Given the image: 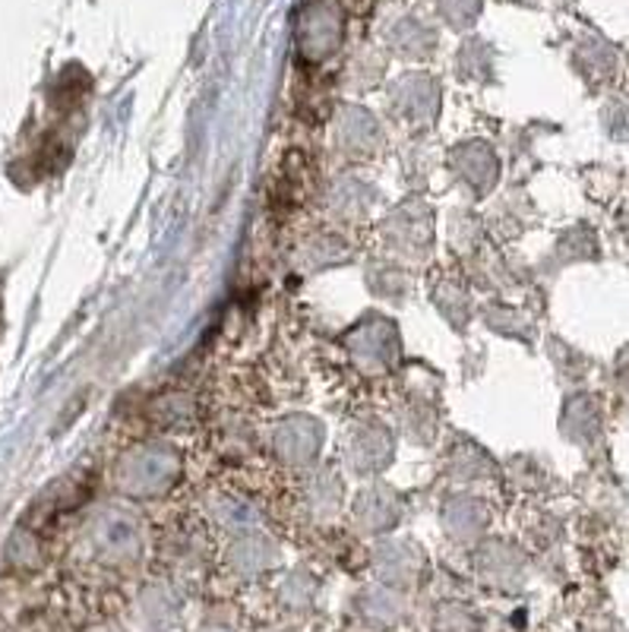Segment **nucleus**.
Masks as SVG:
<instances>
[{
    "label": "nucleus",
    "mask_w": 629,
    "mask_h": 632,
    "mask_svg": "<svg viewBox=\"0 0 629 632\" xmlns=\"http://www.w3.org/2000/svg\"><path fill=\"white\" fill-rule=\"evenodd\" d=\"M178 472L181 459L171 446H143L121 462L118 484L126 497H158L174 484Z\"/></svg>",
    "instance_id": "f257e3e1"
},
{
    "label": "nucleus",
    "mask_w": 629,
    "mask_h": 632,
    "mask_svg": "<svg viewBox=\"0 0 629 632\" xmlns=\"http://www.w3.org/2000/svg\"><path fill=\"white\" fill-rule=\"evenodd\" d=\"M89 540L101 560L108 563H133L143 554V532L140 522L121 506H108L98 512L89 525Z\"/></svg>",
    "instance_id": "f03ea898"
},
{
    "label": "nucleus",
    "mask_w": 629,
    "mask_h": 632,
    "mask_svg": "<svg viewBox=\"0 0 629 632\" xmlns=\"http://www.w3.org/2000/svg\"><path fill=\"white\" fill-rule=\"evenodd\" d=\"M342 38V16L339 7L329 0H316L304 16V32H301V48L311 61H319L336 51Z\"/></svg>",
    "instance_id": "7ed1b4c3"
},
{
    "label": "nucleus",
    "mask_w": 629,
    "mask_h": 632,
    "mask_svg": "<svg viewBox=\"0 0 629 632\" xmlns=\"http://www.w3.org/2000/svg\"><path fill=\"white\" fill-rule=\"evenodd\" d=\"M351 351L354 357L367 367V370H379L386 364H392V357L399 354V342H396V332L386 326V319H371L367 326H361L354 336H351Z\"/></svg>",
    "instance_id": "20e7f679"
},
{
    "label": "nucleus",
    "mask_w": 629,
    "mask_h": 632,
    "mask_svg": "<svg viewBox=\"0 0 629 632\" xmlns=\"http://www.w3.org/2000/svg\"><path fill=\"white\" fill-rule=\"evenodd\" d=\"M279 455H285L288 462H307L316 455V446H319V427L307 417H291L279 427Z\"/></svg>",
    "instance_id": "39448f33"
},
{
    "label": "nucleus",
    "mask_w": 629,
    "mask_h": 632,
    "mask_svg": "<svg viewBox=\"0 0 629 632\" xmlns=\"http://www.w3.org/2000/svg\"><path fill=\"white\" fill-rule=\"evenodd\" d=\"M477 569H481V579H487L494 588H516L522 579V557L504 544H494L481 554Z\"/></svg>",
    "instance_id": "423d86ee"
},
{
    "label": "nucleus",
    "mask_w": 629,
    "mask_h": 632,
    "mask_svg": "<svg viewBox=\"0 0 629 632\" xmlns=\"http://www.w3.org/2000/svg\"><path fill=\"white\" fill-rule=\"evenodd\" d=\"M358 607H361L364 623H371L374 630H392L406 617V600L399 598L392 588H371V592H364L361 600H358Z\"/></svg>",
    "instance_id": "0eeeda50"
},
{
    "label": "nucleus",
    "mask_w": 629,
    "mask_h": 632,
    "mask_svg": "<svg viewBox=\"0 0 629 632\" xmlns=\"http://www.w3.org/2000/svg\"><path fill=\"white\" fill-rule=\"evenodd\" d=\"M140 613L149 630H171L181 617V598L168 585H149L140 595Z\"/></svg>",
    "instance_id": "6e6552de"
},
{
    "label": "nucleus",
    "mask_w": 629,
    "mask_h": 632,
    "mask_svg": "<svg viewBox=\"0 0 629 632\" xmlns=\"http://www.w3.org/2000/svg\"><path fill=\"white\" fill-rule=\"evenodd\" d=\"M276 557H279V554H276V544L263 535L241 537V540L231 547V554H228L231 567L238 569L241 575H256V572H266V569L276 563Z\"/></svg>",
    "instance_id": "1a4fd4ad"
},
{
    "label": "nucleus",
    "mask_w": 629,
    "mask_h": 632,
    "mask_svg": "<svg viewBox=\"0 0 629 632\" xmlns=\"http://www.w3.org/2000/svg\"><path fill=\"white\" fill-rule=\"evenodd\" d=\"M348 459L358 472H377L389 459V437L379 427H361L351 440Z\"/></svg>",
    "instance_id": "9d476101"
},
{
    "label": "nucleus",
    "mask_w": 629,
    "mask_h": 632,
    "mask_svg": "<svg viewBox=\"0 0 629 632\" xmlns=\"http://www.w3.org/2000/svg\"><path fill=\"white\" fill-rule=\"evenodd\" d=\"M377 569L386 582L406 585V582H414V575L421 569V554L409 544H386V547H379Z\"/></svg>",
    "instance_id": "9b49d317"
},
{
    "label": "nucleus",
    "mask_w": 629,
    "mask_h": 632,
    "mask_svg": "<svg viewBox=\"0 0 629 632\" xmlns=\"http://www.w3.org/2000/svg\"><path fill=\"white\" fill-rule=\"evenodd\" d=\"M354 515L361 519V525H364L367 532H383V528H389V525L396 522L399 503H396V497H392L389 490H371V494H364V497L358 500Z\"/></svg>",
    "instance_id": "f8f14e48"
},
{
    "label": "nucleus",
    "mask_w": 629,
    "mask_h": 632,
    "mask_svg": "<svg viewBox=\"0 0 629 632\" xmlns=\"http://www.w3.org/2000/svg\"><path fill=\"white\" fill-rule=\"evenodd\" d=\"M443 519H446L449 535L459 537V540H472V537L481 535V528L487 522V512L481 509V503H474L472 497H459V500L446 506Z\"/></svg>",
    "instance_id": "ddd939ff"
},
{
    "label": "nucleus",
    "mask_w": 629,
    "mask_h": 632,
    "mask_svg": "<svg viewBox=\"0 0 629 632\" xmlns=\"http://www.w3.org/2000/svg\"><path fill=\"white\" fill-rule=\"evenodd\" d=\"M494 171H497V161L491 156V149H484L481 143H474L469 149L456 153V174H459L462 181H469L474 190L491 187Z\"/></svg>",
    "instance_id": "4468645a"
},
{
    "label": "nucleus",
    "mask_w": 629,
    "mask_h": 632,
    "mask_svg": "<svg viewBox=\"0 0 629 632\" xmlns=\"http://www.w3.org/2000/svg\"><path fill=\"white\" fill-rule=\"evenodd\" d=\"M379 126L377 121L367 114V111H346L342 114V124H339V143L346 149H361V153H371L377 146Z\"/></svg>",
    "instance_id": "2eb2a0df"
},
{
    "label": "nucleus",
    "mask_w": 629,
    "mask_h": 632,
    "mask_svg": "<svg viewBox=\"0 0 629 632\" xmlns=\"http://www.w3.org/2000/svg\"><path fill=\"white\" fill-rule=\"evenodd\" d=\"M389 238H392V244L399 251L421 253L424 251L421 244L427 241V221L414 219L409 209H406L402 216H396V219L389 221Z\"/></svg>",
    "instance_id": "dca6fc26"
},
{
    "label": "nucleus",
    "mask_w": 629,
    "mask_h": 632,
    "mask_svg": "<svg viewBox=\"0 0 629 632\" xmlns=\"http://www.w3.org/2000/svg\"><path fill=\"white\" fill-rule=\"evenodd\" d=\"M477 627H481V620L465 604H446L434 620V632H477Z\"/></svg>",
    "instance_id": "f3484780"
},
{
    "label": "nucleus",
    "mask_w": 629,
    "mask_h": 632,
    "mask_svg": "<svg viewBox=\"0 0 629 632\" xmlns=\"http://www.w3.org/2000/svg\"><path fill=\"white\" fill-rule=\"evenodd\" d=\"M282 600L291 607V610H304V607H311V600H314V582H311L304 572H294V575L285 582Z\"/></svg>",
    "instance_id": "a211bd4d"
},
{
    "label": "nucleus",
    "mask_w": 629,
    "mask_h": 632,
    "mask_svg": "<svg viewBox=\"0 0 629 632\" xmlns=\"http://www.w3.org/2000/svg\"><path fill=\"white\" fill-rule=\"evenodd\" d=\"M219 519L228 528H247V525H253V509L251 506L238 503V500H225Z\"/></svg>",
    "instance_id": "6ab92c4d"
},
{
    "label": "nucleus",
    "mask_w": 629,
    "mask_h": 632,
    "mask_svg": "<svg viewBox=\"0 0 629 632\" xmlns=\"http://www.w3.org/2000/svg\"><path fill=\"white\" fill-rule=\"evenodd\" d=\"M314 506L319 512H336V506H339V484L332 477H323V484L314 487Z\"/></svg>",
    "instance_id": "aec40b11"
},
{
    "label": "nucleus",
    "mask_w": 629,
    "mask_h": 632,
    "mask_svg": "<svg viewBox=\"0 0 629 632\" xmlns=\"http://www.w3.org/2000/svg\"><path fill=\"white\" fill-rule=\"evenodd\" d=\"M203 632H231V630H225V627H209V630H203Z\"/></svg>",
    "instance_id": "412c9836"
},
{
    "label": "nucleus",
    "mask_w": 629,
    "mask_h": 632,
    "mask_svg": "<svg viewBox=\"0 0 629 632\" xmlns=\"http://www.w3.org/2000/svg\"><path fill=\"white\" fill-rule=\"evenodd\" d=\"M98 632H118V630H98Z\"/></svg>",
    "instance_id": "4be33fe9"
}]
</instances>
